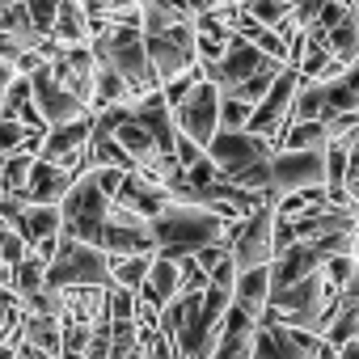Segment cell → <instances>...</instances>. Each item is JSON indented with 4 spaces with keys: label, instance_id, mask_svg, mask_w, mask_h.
I'll use <instances>...</instances> for the list:
<instances>
[{
    "label": "cell",
    "instance_id": "6da1fadb",
    "mask_svg": "<svg viewBox=\"0 0 359 359\" xmlns=\"http://www.w3.org/2000/svg\"><path fill=\"white\" fill-rule=\"evenodd\" d=\"M152 224V245L161 258H195L199 250L208 245H224L233 241V229L237 224H224L220 216H212L208 208H187V203H169Z\"/></svg>",
    "mask_w": 359,
    "mask_h": 359
},
{
    "label": "cell",
    "instance_id": "cb8c5ba5",
    "mask_svg": "<svg viewBox=\"0 0 359 359\" xmlns=\"http://www.w3.org/2000/svg\"><path fill=\"white\" fill-rule=\"evenodd\" d=\"M60 229H64L60 208H34V203H26V212L13 220V233L26 241V250H34V245H43V241H55Z\"/></svg>",
    "mask_w": 359,
    "mask_h": 359
},
{
    "label": "cell",
    "instance_id": "f35d334b",
    "mask_svg": "<svg viewBox=\"0 0 359 359\" xmlns=\"http://www.w3.org/2000/svg\"><path fill=\"white\" fill-rule=\"evenodd\" d=\"M22 313H30V317H60V321H64V292L39 287L34 296L22 300Z\"/></svg>",
    "mask_w": 359,
    "mask_h": 359
},
{
    "label": "cell",
    "instance_id": "60d3db41",
    "mask_svg": "<svg viewBox=\"0 0 359 359\" xmlns=\"http://www.w3.org/2000/svg\"><path fill=\"white\" fill-rule=\"evenodd\" d=\"M199 81H203V76H199V64H195L191 72H182V76H173L169 85H161V97H165V106H169V110H173V106H182V102H187V93H191Z\"/></svg>",
    "mask_w": 359,
    "mask_h": 359
},
{
    "label": "cell",
    "instance_id": "5b68a950",
    "mask_svg": "<svg viewBox=\"0 0 359 359\" xmlns=\"http://www.w3.org/2000/svg\"><path fill=\"white\" fill-rule=\"evenodd\" d=\"M229 262L241 271H258V266H271L275 262V199H266L250 220H241L233 229V241H229Z\"/></svg>",
    "mask_w": 359,
    "mask_h": 359
},
{
    "label": "cell",
    "instance_id": "7bdbcfd3",
    "mask_svg": "<svg viewBox=\"0 0 359 359\" xmlns=\"http://www.w3.org/2000/svg\"><path fill=\"white\" fill-rule=\"evenodd\" d=\"M26 13L39 30V39H51V26H55V13H60V0H26Z\"/></svg>",
    "mask_w": 359,
    "mask_h": 359
},
{
    "label": "cell",
    "instance_id": "4dcf8cb0",
    "mask_svg": "<svg viewBox=\"0 0 359 359\" xmlns=\"http://www.w3.org/2000/svg\"><path fill=\"white\" fill-rule=\"evenodd\" d=\"M0 34H5V39H13L22 51H39V47L47 43V39H39L34 22H30V13H26V0H22V5L0 9Z\"/></svg>",
    "mask_w": 359,
    "mask_h": 359
},
{
    "label": "cell",
    "instance_id": "7c38bea8",
    "mask_svg": "<svg viewBox=\"0 0 359 359\" xmlns=\"http://www.w3.org/2000/svg\"><path fill=\"white\" fill-rule=\"evenodd\" d=\"M89 135H93V114L64 123V127H47V135L39 144V161L60 165L81 177V173H89Z\"/></svg>",
    "mask_w": 359,
    "mask_h": 359
},
{
    "label": "cell",
    "instance_id": "d590c367",
    "mask_svg": "<svg viewBox=\"0 0 359 359\" xmlns=\"http://www.w3.org/2000/svg\"><path fill=\"white\" fill-rule=\"evenodd\" d=\"M135 97L127 93V85L110 72V68H97V76H93V102H89V110L97 114V110H114V106H131Z\"/></svg>",
    "mask_w": 359,
    "mask_h": 359
},
{
    "label": "cell",
    "instance_id": "2e32d148",
    "mask_svg": "<svg viewBox=\"0 0 359 359\" xmlns=\"http://www.w3.org/2000/svg\"><path fill=\"white\" fill-rule=\"evenodd\" d=\"M321 266H325V254H321L317 245H309V241H296V245H287L283 254H275V262H271V292L292 287V283L317 275Z\"/></svg>",
    "mask_w": 359,
    "mask_h": 359
},
{
    "label": "cell",
    "instance_id": "8d00e7d4",
    "mask_svg": "<svg viewBox=\"0 0 359 359\" xmlns=\"http://www.w3.org/2000/svg\"><path fill=\"white\" fill-rule=\"evenodd\" d=\"M321 118H325V89L313 81H300L292 97V123H321Z\"/></svg>",
    "mask_w": 359,
    "mask_h": 359
},
{
    "label": "cell",
    "instance_id": "30bf717a",
    "mask_svg": "<svg viewBox=\"0 0 359 359\" xmlns=\"http://www.w3.org/2000/svg\"><path fill=\"white\" fill-rule=\"evenodd\" d=\"M271 156H275V148L262 135H250V131H216V140L208 144V161L220 169L224 182H233L237 173H245V169H254Z\"/></svg>",
    "mask_w": 359,
    "mask_h": 359
},
{
    "label": "cell",
    "instance_id": "ba28073f",
    "mask_svg": "<svg viewBox=\"0 0 359 359\" xmlns=\"http://www.w3.org/2000/svg\"><path fill=\"white\" fill-rule=\"evenodd\" d=\"M325 191V152H275L271 156V199Z\"/></svg>",
    "mask_w": 359,
    "mask_h": 359
},
{
    "label": "cell",
    "instance_id": "d4e9b609",
    "mask_svg": "<svg viewBox=\"0 0 359 359\" xmlns=\"http://www.w3.org/2000/svg\"><path fill=\"white\" fill-rule=\"evenodd\" d=\"M18 342L43 351V355H51V359H60V346H64V321H60V317H30V313H22Z\"/></svg>",
    "mask_w": 359,
    "mask_h": 359
},
{
    "label": "cell",
    "instance_id": "7dc6e473",
    "mask_svg": "<svg viewBox=\"0 0 359 359\" xmlns=\"http://www.w3.org/2000/svg\"><path fill=\"white\" fill-rule=\"evenodd\" d=\"M106 313H110V321H131V313H135V296L123 292V287H110V292H106Z\"/></svg>",
    "mask_w": 359,
    "mask_h": 359
},
{
    "label": "cell",
    "instance_id": "9f6ffc18",
    "mask_svg": "<svg viewBox=\"0 0 359 359\" xmlns=\"http://www.w3.org/2000/svg\"><path fill=\"white\" fill-rule=\"evenodd\" d=\"M18 359H51V355H43V351H34V346H18Z\"/></svg>",
    "mask_w": 359,
    "mask_h": 359
},
{
    "label": "cell",
    "instance_id": "1f68e13d",
    "mask_svg": "<svg viewBox=\"0 0 359 359\" xmlns=\"http://www.w3.org/2000/svg\"><path fill=\"white\" fill-rule=\"evenodd\" d=\"M355 338H359V304H351V300L338 296V313H334L330 325L321 330V342L338 355V346H346V342H355Z\"/></svg>",
    "mask_w": 359,
    "mask_h": 359
},
{
    "label": "cell",
    "instance_id": "ee69618b",
    "mask_svg": "<svg viewBox=\"0 0 359 359\" xmlns=\"http://www.w3.org/2000/svg\"><path fill=\"white\" fill-rule=\"evenodd\" d=\"M30 250H26V241L9 229V224H0V266H5V271H13L22 258H26Z\"/></svg>",
    "mask_w": 359,
    "mask_h": 359
},
{
    "label": "cell",
    "instance_id": "f6af8a7d",
    "mask_svg": "<svg viewBox=\"0 0 359 359\" xmlns=\"http://www.w3.org/2000/svg\"><path fill=\"white\" fill-rule=\"evenodd\" d=\"M140 355H144V359H182V351H177V342H173V338H165L161 330H156V334H144V338H140Z\"/></svg>",
    "mask_w": 359,
    "mask_h": 359
},
{
    "label": "cell",
    "instance_id": "e575fe53",
    "mask_svg": "<svg viewBox=\"0 0 359 359\" xmlns=\"http://www.w3.org/2000/svg\"><path fill=\"white\" fill-rule=\"evenodd\" d=\"M152 258L156 254H140V258H110V287H123V292H140L148 271H152Z\"/></svg>",
    "mask_w": 359,
    "mask_h": 359
},
{
    "label": "cell",
    "instance_id": "ab89813d",
    "mask_svg": "<svg viewBox=\"0 0 359 359\" xmlns=\"http://www.w3.org/2000/svg\"><path fill=\"white\" fill-rule=\"evenodd\" d=\"M250 114H254V106L237 102L233 93H220V131H245Z\"/></svg>",
    "mask_w": 359,
    "mask_h": 359
},
{
    "label": "cell",
    "instance_id": "d6a6232c",
    "mask_svg": "<svg viewBox=\"0 0 359 359\" xmlns=\"http://www.w3.org/2000/svg\"><path fill=\"white\" fill-rule=\"evenodd\" d=\"M325 127L321 123H287L275 152H325Z\"/></svg>",
    "mask_w": 359,
    "mask_h": 359
},
{
    "label": "cell",
    "instance_id": "3957f363",
    "mask_svg": "<svg viewBox=\"0 0 359 359\" xmlns=\"http://www.w3.org/2000/svg\"><path fill=\"white\" fill-rule=\"evenodd\" d=\"M43 279L55 292H68V287H110V258L97 245L60 237L55 258L47 262V275Z\"/></svg>",
    "mask_w": 359,
    "mask_h": 359
},
{
    "label": "cell",
    "instance_id": "ac0fdd59",
    "mask_svg": "<svg viewBox=\"0 0 359 359\" xmlns=\"http://www.w3.org/2000/svg\"><path fill=\"white\" fill-rule=\"evenodd\" d=\"M114 203L127 208V212H135V216H144V220H156V216L169 208V191L144 182L140 173H127L123 187H118V195H114Z\"/></svg>",
    "mask_w": 359,
    "mask_h": 359
},
{
    "label": "cell",
    "instance_id": "83f0119b",
    "mask_svg": "<svg viewBox=\"0 0 359 359\" xmlns=\"http://www.w3.org/2000/svg\"><path fill=\"white\" fill-rule=\"evenodd\" d=\"M110 140H114V144L131 156V165H135V169H140V165H148L152 156H161V152H165V148H161V144H156V140H152V135H148V131L131 118V110H127V118L114 127V135H110Z\"/></svg>",
    "mask_w": 359,
    "mask_h": 359
},
{
    "label": "cell",
    "instance_id": "836d02e7",
    "mask_svg": "<svg viewBox=\"0 0 359 359\" xmlns=\"http://www.w3.org/2000/svg\"><path fill=\"white\" fill-rule=\"evenodd\" d=\"M34 161H39V156H34L30 148H22V152H13V156H0V187H5V195L26 199V182H30Z\"/></svg>",
    "mask_w": 359,
    "mask_h": 359
},
{
    "label": "cell",
    "instance_id": "44dd1931",
    "mask_svg": "<svg viewBox=\"0 0 359 359\" xmlns=\"http://www.w3.org/2000/svg\"><path fill=\"white\" fill-rule=\"evenodd\" d=\"M131 118L165 148V152H173V140H177V131H173V114H169V106H165V97H161V89L156 93H148V97H140V102H131Z\"/></svg>",
    "mask_w": 359,
    "mask_h": 359
},
{
    "label": "cell",
    "instance_id": "b9f144b4",
    "mask_svg": "<svg viewBox=\"0 0 359 359\" xmlns=\"http://www.w3.org/2000/svg\"><path fill=\"white\" fill-rule=\"evenodd\" d=\"M279 72H283V68H279ZM279 72H258V76H250L245 85H237V89H233V97H237V102H245V106H258V102L271 93V85H275V76H279Z\"/></svg>",
    "mask_w": 359,
    "mask_h": 359
},
{
    "label": "cell",
    "instance_id": "bcb514c9",
    "mask_svg": "<svg viewBox=\"0 0 359 359\" xmlns=\"http://www.w3.org/2000/svg\"><path fill=\"white\" fill-rule=\"evenodd\" d=\"M351 271H355V258H325V266H321V275H325L330 292H338V296H342V287H346Z\"/></svg>",
    "mask_w": 359,
    "mask_h": 359
},
{
    "label": "cell",
    "instance_id": "9a60e30c",
    "mask_svg": "<svg viewBox=\"0 0 359 359\" xmlns=\"http://www.w3.org/2000/svg\"><path fill=\"white\" fill-rule=\"evenodd\" d=\"M30 93H34V106H39V114H43V123H47V127H64V123L89 118V110L47 76V64L30 76Z\"/></svg>",
    "mask_w": 359,
    "mask_h": 359
},
{
    "label": "cell",
    "instance_id": "11a10c76",
    "mask_svg": "<svg viewBox=\"0 0 359 359\" xmlns=\"http://www.w3.org/2000/svg\"><path fill=\"white\" fill-rule=\"evenodd\" d=\"M338 359H359V338L346 342V346H338Z\"/></svg>",
    "mask_w": 359,
    "mask_h": 359
},
{
    "label": "cell",
    "instance_id": "7a4b0ae2",
    "mask_svg": "<svg viewBox=\"0 0 359 359\" xmlns=\"http://www.w3.org/2000/svg\"><path fill=\"white\" fill-rule=\"evenodd\" d=\"M89 51H93V64L110 68L127 85V93L135 102L161 89V81H156V72L148 64V51H144V30H118V26H110L102 39L89 43Z\"/></svg>",
    "mask_w": 359,
    "mask_h": 359
},
{
    "label": "cell",
    "instance_id": "f5cc1de1",
    "mask_svg": "<svg viewBox=\"0 0 359 359\" xmlns=\"http://www.w3.org/2000/svg\"><path fill=\"white\" fill-rule=\"evenodd\" d=\"M342 300L359 304V262H355V271H351V279H346V287H342Z\"/></svg>",
    "mask_w": 359,
    "mask_h": 359
},
{
    "label": "cell",
    "instance_id": "e0dca14e",
    "mask_svg": "<svg viewBox=\"0 0 359 359\" xmlns=\"http://www.w3.org/2000/svg\"><path fill=\"white\" fill-rule=\"evenodd\" d=\"M72 187H76V173H68L60 165H47V161H34L30 182H26V203H34V208H60Z\"/></svg>",
    "mask_w": 359,
    "mask_h": 359
},
{
    "label": "cell",
    "instance_id": "9c48e42d",
    "mask_svg": "<svg viewBox=\"0 0 359 359\" xmlns=\"http://www.w3.org/2000/svg\"><path fill=\"white\" fill-rule=\"evenodd\" d=\"M97 250L106 258H140V254H156L152 245V224L127 208H118L110 199V212H106V229H102V241Z\"/></svg>",
    "mask_w": 359,
    "mask_h": 359
},
{
    "label": "cell",
    "instance_id": "74e56055",
    "mask_svg": "<svg viewBox=\"0 0 359 359\" xmlns=\"http://www.w3.org/2000/svg\"><path fill=\"white\" fill-rule=\"evenodd\" d=\"M43 275H47V262H39L34 254H26V258L9 271V287L18 292V300H26V296H34L39 287H47Z\"/></svg>",
    "mask_w": 359,
    "mask_h": 359
},
{
    "label": "cell",
    "instance_id": "277c9868",
    "mask_svg": "<svg viewBox=\"0 0 359 359\" xmlns=\"http://www.w3.org/2000/svg\"><path fill=\"white\" fill-rule=\"evenodd\" d=\"M106 212H110V195L97 187L93 169L76 177V187L68 191V199L60 203V237H72V241H85V245H97L102 241V229H106Z\"/></svg>",
    "mask_w": 359,
    "mask_h": 359
},
{
    "label": "cell",
    "instance_id": "6f0895ef",
    "mask_svg": "<svg viewBox=\"0 0 359 359\" xmlns=\"http://www.w3.org/2000/svg\"><path fill=\"white\" fill-rule=\"evenodd\" d=\"M220 5H250V0H220Z\"/></svg>",
    "mask_w": 359,
    "mask_h": 359
},
{
    "label": "cell",
    "instance_id": "4fadbf2b",
    "mask_svg": "<svg viewBox=\"0 0 359 359\" xmlns=\"http://www.w3.org/2000/svg\"><path fill=\"white\" fill-rule=\"evenodd\" d=\"M47 76L89 110V102H93V76H97V64H93L89 47H55V55L47 60Z\"/></svg>",
    "mask_w": 359,
    "mask_h": 359
},
{
    "label": "cell",
    "instance_id": "603a6c76",
    "mask_svg": "<svg viewBox=\"0 0 359 359\" xmlns=\"http://www.w3.org/2000/svg\"><path fill=\"white\" fill-rule=\"evenodd\" d=\"M271 304V266H258V271H241L237 283H233V309H241L245 317H262Z\"/></svg>",
    "mask_w": 359,
    "mask_h": 359
},
{
    "label": "cell",
    "instance_id": "d6986e66",
    "mask_svg": "<svg viewBox=\"0 0 359 359\" xmlns=\"http://www.w3.org/2000/svg\"><path fill=\"white\" fill-rule=\"evenodd\" d=\"M144 304H152L156 313L169 304V300H177L182 296V271H177V262L173 258H152V271H148V279H144V287L135 292Z\"/></svg>",
    "mask_w": 359,
    "mask_h": 359
},
{
    "label": "cell",
    "instance_id": "816d5d0a",
    "mask_svg": "<svg viewBox=\"0 0 359 359\" xmlns=\"http://www.w3.org/2000/svg\"><path fill=\"white\" fill-rule=\"evenodd\" d=\"M22 55H26V51H22V47L13 43V39H5V34H0V64H5V68H13V72H18Z\"/></svg>",
    "mask_w": 359,
    "mask_h": 359
},
{
    "label": "cell",
    "instance_id": "52a82bcc",
    "mask_svg": "<svg viewBox=\"0 0 359 359\" xmlns=\"http://www.w3.org/2000/svg\"><path fill=\"white\" fill-rule=\"evenodd\" d=\"M169 114H173V131H177V135H187L191 144H199V148L208 152V144H212L216 131H220V89L208 85V81H199V85L187 93V102L173 106Z\"/></svg>",
    "mask_w": 359,
    "mask_h": 359
},
{
    "label": "cell",
    "instance_id": "4316f807",
    "mask_svg": "<svg viewBox=\"0 0 359 359\" xmlns=\"http://www.w3.org/2000/svg\"><path fill=\"white\" fill-rule=\"evenodd\" d=\"M106 292L110 287H68L64 292V321L72 325H97L106 313Z\"/></svg>",
    "mask_w": 359,
    "mask_h": 359
},
{
    "label": "cell",
    "instance_id": "f907efd6",
    "mask_svg": "<svg viewBox=\"0 0 359 359\" xmlns=\"http://www.w3.org/2000/svg\"><path fill=\"white\" fill-rule=\"evenodd\" d=\"M224 258H229V250H224V245H208V250H199V254H195V266H199L203 275H212Z\"/></svg>",
    "mask_w": 359,
    "mask_h": 359
},
{
    "label": "cell",
    "instance_id": "8992f818",
    "mask_svg": "<svg viewBox=\"0 0 359 359\" xmlns=\"http://www.w3.org/2000/svg\"><path fill=\"white\" fill-rule=\"evenodd\" d=\"M144 51H148V64L156 72L161 85H169L173 76H182L199 64V51H195V26H169V30H152L144 34Z\"/></svg>",
    "mask_w": 359,
    "mask_h": 359
},
{
    "label": "cell",
    "instance_id": "f546056e",
    "mask_svg": "<svg viewBox=\"0 0 359 359\" xmlns=\"http://www.w3.org/2000/svg\"><path fill=\"white\" fill-rule=\"evenodd\" d=\"M321 89H325V114H359V60Z\"/></svg>",
    "mask_w": 359,
    "mask_h": 359
},
{
    "label": "cell",
    "instance_id": "c3c4849f",
    "mask_svg": "<svg viewBox=\"0 0 359 359\" xmlns=\"http://www.w3.org/2000/svg\"><path fill=\"white\" fill-rule=\"evenodd\" d=\"M199 156H203V148H199V144H191L187 135H177V140H173V161H177V169H182V173H187Z\"/></svg>",
    "mask_w": 359,
    "mask_h": 359
},
{
    "label": "cell",
    "instance_id": "484cf974",
    "mask_svg": "<svg viewBox=\"0 0 359 359\" xmlns=\"http://www.w3.org/2000/svg\"><path fill=\"white\" fill-rule=\"evenodd\" d=\"M317 39H321V47L330 51V60H338L342 68H351V64L359 60V18H355L351 9H346L325 34H317Z\"/></svg>",
    "mask_w": 359,
    "mask_h": 359
},
{
    "label": "cell",
    "instance_id": "ffe728a7",
    "mask_svg": "<svg viewBox=\"0 0 359 359\" xmlns=\"http://www.w3.org/2000/svg\"><path fill=\"white\" fill-rule=\"evenodd\" d=\"M0 118H13V123H22L26 131L47 135V123H43V114H39V106H34V93H30V76H18L5 93H0Z\"/></svg>",
    "mask_w": 359,
    "mask_h": 359
},
{
    "label": "cell",
    "instance_id": "db71d44e",
    "mask_svg": "<svg viewBox=\"0 0 359 359\" xmlns=\"http://www.w3.org/2000/svg\"><path fill=\"white\" fill-rule=\"evenodd\" d=\"M13 81H18V72H13V68H5V64H0V93H5V89H9Z\"/></svg>",
    "mask_w": 359,
    "mask_h": 359
},
{
    "label": "cell",
    "instance_id": "681fc988",
    "mask_svg": "<svg viewBox=\"0 0 359 359\" xmlns=\"http://www.w3.org/2000/svg\"><path fill=\"white\" fill-rule=\"evenodd\" d=\"M342 144H346V187H359V127Z\"/></svg>",
    "mask_w": 359,
    "mask_h": 359
},
{
    "label": "cell",
    "instance_id": "8fae6325",
    "mask_svg": "<svg viewBox=\"0 0 359 359\" xmlns=\"http://www.w3.org/2000/svg\"><path fill=\"white\" fill-rule=\"evenodd\" d=\"M296 85H300V72H296V68H283V72L275 76L271 93L254 106L245 131H250V135H262V140L275 148L279 135H283V127L292 123V97H296Z\"/></svg>",
    "mask_w": 359,
    "mask_h": 359
},
{
    "label": "cell",
    "instance_id": "7402d4cb",
    "mask_svg": "<svg viewBox=\"0 0 359 359\" xmlns=\"http://www.w3.org/2000/svg\"><path fill=\"white\" fill-rule=\"evenodd\" d=\"M254 330H258V321L229 304V313H224V334H220V342H216V351H212L208 359H250V351H254Z\"/></svg>",
    "mask_w": 359,
    "mask_h": 359
},
{
    "label": "cell",
    "instance_id": "5bb4252c",
    "mask_svg": "<svg viewBox=\"0 0 359 359\" xmlns=\"http://www.w3.org/2000/svg\"><path fill=\"white\" fill-rule=\"evenodd\" d=\"M321 338L309 330H287V325H258L254 330V351L250 359H317Z\"/></svg>",
    "mask_w": 359,
    "mask_h": 359
},
{
    "label": "cell",
    "instance_id": "f1b7e54d",
    "mask_svg": "<svg viewBox=\"0 0 359 359\" xmlns=\"http://www.w3.org/2000/svg\"><path fill=\"white\" fill-rule=\"evenodd\" d=\"M51 43L55 47H89V22H85V9L76 0H60V13H55V26H51Z\"/></svg>",
    "mask_w": 359,
    "mask_h": 359
},
{
    "label": "cell",
    "instance_id": "680465c9",
    "mask_svg": "<svg viewBox=\"0 0 359 359\" xmlns=\"http://www.w3.org/2000/svg\"><path fill=\"white\" fill-rule=\"evenodd\" d=\"M0 224H5V220H0Z\"/></svg>",
    "mask_w": 359,
    "mask_h": 359
}]
</instances>
